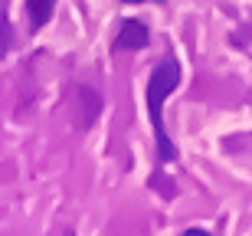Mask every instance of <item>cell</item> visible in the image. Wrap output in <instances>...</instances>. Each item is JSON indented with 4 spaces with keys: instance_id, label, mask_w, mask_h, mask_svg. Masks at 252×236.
I'll return each instance as SVG.
<instances>
[{
    "instance_id": "2",
    "label": "cell",
    "mask_w": 252,
    "mask_h": 236,
    "mask_svg": "<svg viewBox=\"0 0 252 236\" xmlns=\"http://www.w3.org/2000/svg\"><path fill=\"white\" fill-rule=\"evenodd\" d=\"M148 43H151V30L144 27L141 20H122L112 49H115V53H122V49H144Z\"/></svg>"
},
{
    "instance_id": "4",
    "label": "cell",
    "mask_w": 252,
    "mask_h": 236,
    "mask_svg": "<svg viewBox=\"0 0 252 236\" xmlns=\"http://www.w3.org/2000/svg\"><path fill=\"white\" fill-rule=\"evenodd\" d=\"M184 236H213V233H206V230H200V227H190V230H184Z\"/></svg>"
},
{
    "instance_id": "6",
    "label": "cell",
    "mask_w": 252,
    "mask_h": 236,
    "mask_svg": "<svg viewBox=\"0 0 252 236\" xmlns=\"http://www.w3.org/2000/svg\"><path fill=\"white\" fill-rule=\"evenodd\" d=\"M65 236H75V233H65Z\"/></svg>"
},
{
    "instance_id": "1",
    "label": "cell",
    "mask_w": 252,
    "mask_h": 236,
    "mask_svg": "<svg viewBox=\"0 0 252 236\" xmlns=\"http://www.w3.org/2000/svg\"><path fill=\"white\" fill-rule=\"evenodd\" d=\"M180 82V63L174 53L160 59L154 72L148 79V89H144V102H148V118H151V128H154V141H158V158L160 161H177V144L170 141L167 128H164V102L167 95L177 89Z\"/></svg>"
},
{
    "instance_id": "5",
    "label": "cell",
    "mask_w": 252,
    "mask_h": 236,
    "mask_svg": "<svg viewBox=\"0 0 252 236\" xmlns=\"http://www.w3.org/2000/svg\"><path fill=\"white\" fill-rule=\"evenodd\" d=\"M122 3H144V0H122ZM154 3H164V0H154Z\"/></svg>"
},
{
    "instance_id": "3",
    "label": "cell",
    "mask_w": 252,
    "mask_h": 236,
    "mask_svg": "<svg viewBox=\"0 0 252 236\" xmlns=\"http://www.w3.org/2000/svg\"><path fill=\"white\" fill-rule=\"evenodd\" d=\"M53 10H56V0H27V13H30V27L43 30L53 20Z\"/></svg>"
}]
</instances>
